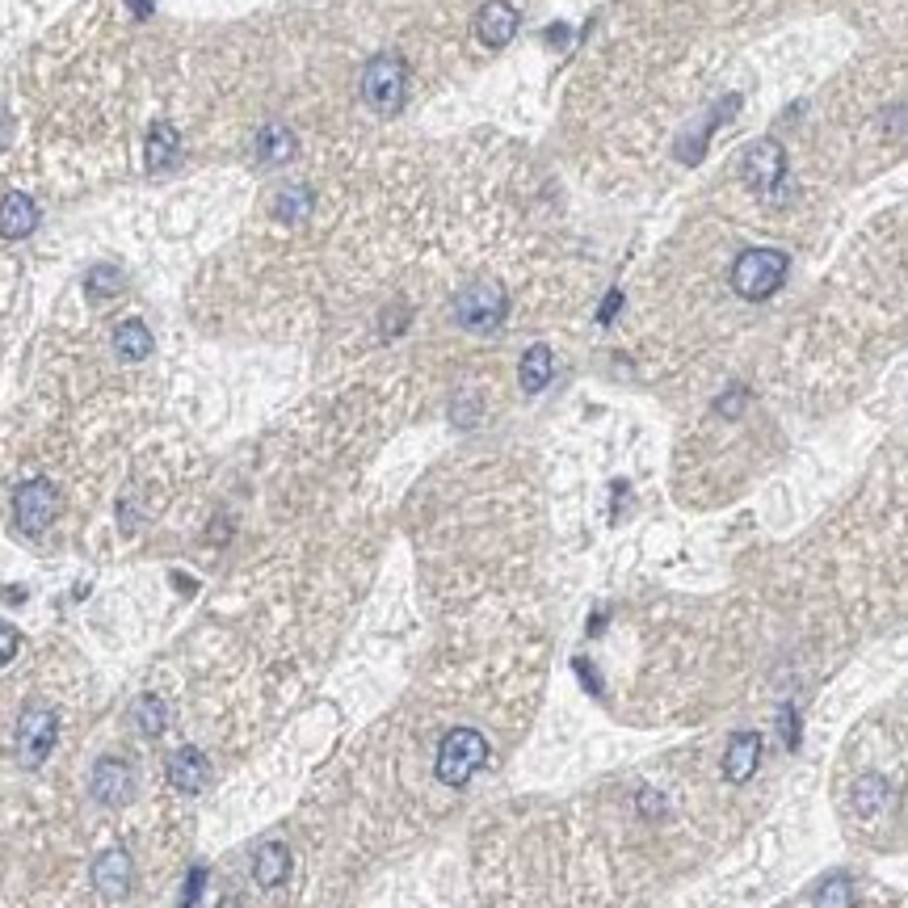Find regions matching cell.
I'll return each mask as SVG.
<instances>
[{
  "instance_id": "1",
  "label": "cell",
  "mask_w": 908,
  "mask_h": 908,
  "mask_svg": "<svg viewBox=\"0 0 908 908\" xmlns=\"http://www.w3.org/2000/svg\"><path fill=\"white\" fill-rule=\"evenodd\" d=\"M786 253L779 249H744V253L732 261V291L749 303H761L779 291L786 282Z\"/></svg>"
},
{
  "instance_id": "2",
  "label": "cell",
  "mask_w": 908,
  "mask_h": 908,
  "mask_svg": "<svg viewBox=\"0 0 908 908\" xmlns=\"http://www.w3.org/2000/svg\"><path fill=\"white\" fill-rule=\"evenodd\" d=\"M404 93H408V64H404L396 51H383L375 55L366 72H362V102L375 109V114H400Z\"/></svg>"
},
{
  "instance_id": "3",
  "label": "cell",
  "mask_w": 908,
  "mask_h": 908,
  "mask_svg": "<svg viewBox=\"0 0 908 908\" xmlns=\"http://www.w3.org/2000/svg\"><path fill=\"white\" fill-rule=\"evenodd\" d=\"M488 761V740L476 732V728H450L438 744V779L446 786H463L480 765Z\"/></svg>"
},
{
  "instance_id": "4",
  "label": "cell",
  "mask_w": 908,
  "mask_h": 908,
  "mask_svg": "<svg viewBox=\"0 0 908 908\" xmlns=\"http://www.w3.org/2000/svg\"><path fill=\"white\" fill-rule=\"evenodd\" d=\"M505 307H509L505 291H501L497 282L480 278V282H471V286L459 291V299H455V320H459L463 328H471V333H492V328H501Z\"/></svg>"
},
{
  "instance_id": "5",
  "label": "cell",
  "mask_w": 908,
  "mask_h": 908,
  "mask_svg": "<svg viewBox=\"0 0 908 908\" xmlns=\"http://www.w3.org/2000/svg\"><path fill=\"white\" fill-rule=\"evenodd\" d=\"M55 513H60V492H55L51 480L34 476V480L18 484V492H13V522H18L22 534H30V539L46 534L51 522H55Z\"/></svg>"
},
{
  "instance_id": "6",
  "label": "cell",
  "mask_w": 908,
  "mask_h": 908,
  "mask_svg": "<svg viewBox=\"0 0 908 908\" xmlns=\"http://www.w3.org/2000/svg\"><path fill=\"white\" fill-rule=\"evenodd\" d=\"M744 181H749L765 202H774V194L786 190V152H782L779 139L749 144V152H744Z\"/></svg>"
},
{
  "instance_id": "7",
  "label": "cell",
  "mask_w": 908,
  "mask_h": 908,
  "mask_svg": "<svg viewBox=\"0 0 908 908\" xmlns=\"http://www.w3.org/2000/svg\"><path fill=\"white\" fill-rule=\"evenodd\" d=\"M55 737H60L55 711L43 707V702L25 707L22 719H18V753H22L25 765H43L51 758V749H55Z\"/></svg>"
},
{
  "instance_id": "8",
  "label": "cell",
  "mask_w": 908,
  "mask_h": 908,
  "mask_svg": "<svg viewBox=\"0 0 908 908\" xmlns=\"http://www.w3.org/2000/svg\"><path fill=\"white\" fill-rule=\"evenodd\" d=\"M93 800L106 803V807H123L135 795V782H131V765L118 758H102L93 765V782H88Z\"/></svg>"
},
{
  "instance_id": "9",
  "label": "cell",
  "mask_w": 908,
  "mask_h": 908,
  "mask_svg": "<svg viewBox=\"0 0 908 908\" xmlns=\"http://www.w3.org/2000/svg\"><path fill=\"white\" fill-rule=\"evenodd\" d=\"M518 25H522V18H518V9L509 0H488L484 9L476 13V39L484 46H505L518 34Z\"/></svg>"
},
{
  "instance_id": "10",
  "label": "cell",
  "mask_w": 908,
  "mask_h": 908,
  "mask_svg": "<svg viewBox=\"0 0 908 908\" xmlns=\"http://www.w3.org/2000/svg\"><path fill=\"white\" fill-rule=\"evenodd\" d=\"M169 782L181 791V795H198V791L211 782V761H207V753L194 749V744L177 749V753L169 758Z\"/></svg>"
},
{
  "instance_id": "11",
  "label": "cell",
  "mask_w": 908,
  "mask_h": 908,
  "mask_svg": "<svg viewBox=\"0 0 908 908\" xmlns=\"http://www.w3.org/2000/svg\"><path fill=\"white\" fill-rule=\"evenodd\" d=\"M131 879H135V866H131L127 849H106V854L93 863V884H97V891L109 896V900H123L131 891Z\"/></svg>"
},
{
  "instance_id": "12",
  "label": "cell",
  "mask_w": 908,
  "mask_h": 908,
  "mask_svg": "<svg viewBox=\"0 0 908 908\" xmlns=\"http://www.w3.org/2000/svg\"><path fill=\"white\" fill-rule=\"evenodd\" d=\"M737 106H740V97L732 93V97H728V102H719V106L711 109L702 123H695V127L686 131V135L677 139V148H674L677 160H681V165H698V160H702V148H707V139H711V131H716V123H723L728 114H737Z\"/></svg>"
},
{
  "instance_id": "13",
  "label": "cell",
  "mask_w": 908,
  "mask_h": 908,
  "mask_svg": "<svg viewBox=\"0 0 908 908\" xmlns=\"http://www.w3.org/2000/svg\"><path fill=\"white\" fill-rule=\"evenodd\" d=\"M761 765V737L758 732H737L728 740V753H723V779L744 782L753 779Z\"/></svg>"
},
{
  "instance_id": "14",
  "label": "cell",
  "mask_w": 908,
  "mask_h": 908,
  "mask_svg": "<svg viewBox=\"0 0 908 908\" xmlns=\"http://www.w3.org/2000/svg\"><path fill=\"white\" fill-rule=\"evenodd\" d=\"M39 228V202L30 194H4L0 202V236L4 240H25Z\"/></svg>"
},
{
  "instance_id": "15",
  "label": "cell",
  "mask_w": 908,
  "mask_h": 908,
  "mask_svg": "<svg viewBox=\"0 0 908 908\" xmlns=\"http://www.w3.org/2000/svg\"><path fill=\"white\" fill-rule=\"evenodd\" d=\"M253 879L261 887H278L291 879V849L282 842H265L253 854Z\"/></svg>"
},
{
  "instance_id": "16",
  "label": "cell",
  "mask_w": 908,
  "mask_h": 908,
  "mask_svg": "<svg viewBox=\"0 0 908 908\" xmlns=\"http://www.w3.org/2000/svg\"><path fill=\"white\" fill-rule=\"evenodd\" d=\"M551 375H555V358H551V349L547 345H530L526 354H522V366H518L522 392H526V396H539V392L551 383Z\"/></svg>"
},
{
  "instance_id": "17",
  "label": "cell",
  "mask_w": 908,
  "mask_h": 908,
  "mask_svg": "<svg viewBox=\"0 0 908 908\" xmlns=\"http://www.w3.org/2000/svg\"><path fill=\"white\" fill-rule=\"evenodd\" d=\"M253 156L261 160V165H286V160L295 156V135H291L286 127H278V123H270V127L257 131Z\"/></svg>"
},
{
  "instance_id": "18",
  "label": "cell",
  "mask_w": 908,
  "mask_h": 908,
  "mask_svg": "<svg viewBox=\"0 0 908 908\" xmlns=\"http://www.w3.org/2000/svg\"><path fill=\"white\" fill-rule=\"evenodd\" d=\"M152 328L144 324V320H123L118 328H114V354L123 362H144L152 354Z\"/></svg>"
},
{
  "instance_id": "19",
  "label": "cell",
  "mask_w": 908,
  "mask_h": 908,
  "mask_svg": "<svg viewBox=\"0 0 908 908\" xmlns=\"http://www.w3.org/2000/svg\"><path fill=\"white\" fill-rule=\"evenodd\" d=\"M181 152V139H177V127L169 123H156L148 135V169H169Z\"/></svg>"
},
{
  "instance_id": "20",
  "label": "cell",
  "mask_w": 908,
  "mask_h": 908,
  "mask_svg": "<svg viewBox=\"0 0 908 908\" xmlns=\"http://www.w3.org/2000/svg\"><path fill=\"white\" fill-rule=\"evenodd\" d=\"M312 207H316V198H312V190H307V186H291V190L278 194L274 215L282 219V223H307V215H312Z\"/></svg>"
},
{
  "instance_id": "21",
  "label": "cell",
  "mask_w": 908,
  "mask_h": 908,
  "mask_svg": "<svg viewBox=\"0 0 908 908\" xmlns=\"http://www.w3.org/2000/svg\"><path fill=\"white\" fill-rule=\"evenodd\" d=\"M135 723H139V732H144V737H160V732L169 728V711H165V702H160L156 695L135 698Z\"/></svg>"
},
{
  "instance_id": "22",
  "label": "cell",
  "mask_w": 908,
  "mask_h": 908,
  "mask_svg": "<svg viewBox=\"0 0 908 908\" xmlns=\"http://www.w3.org/2000/svg\"><path fill=\"white\" fill-rule=\"evenodd\" d=\"M123 286H127V278H123L118 265H93V270L85 274V291L93 299H114Z\"/></svg>"
},
{
  "instance_id": "23",
  "label": "cell",
  "mask_w": 908,
  "mask_h": 908,
  "mask_svg": "<svg viewBox=\"0 0 908 908\" xmlns=\"http://www.w3.org/2000/svg\"><path fill=\"white\" fill-rule=\"evenodd\" d=\"M816 908H854V884L845 875H828L816 887Z\"/></svg>"
},
{
  "instance_id": "24",
  "label": "cell",
  "mask_w": 908,
  "mask_h": 908,
  "mask_svg": "<svg viewBox=\"0 0 908 908\" xmlns=\"http://www.w3.org/2000/svg\"><path fill=\"white\" fill-rule=\"evenodd\" d=\"M18 648H22V635H18V627L0 618V665H9V660L18 656Z\"/></svg>"
},
{
  "instance_id": "25",
  "label": "cell",
  "mask_w": 908,
  "mask_h": 908,
  "mask_svg": "<svg viewBox=\"0 0 908 908\" xmlns=\"http://www.w3.org/2000/svg\"><path fill=\"white\" fill-rule=\"evenodd\" d=\"M779 719H782V740H786V749H800V711H795V707H782Z\"/></svg>"
},
{
  "instance_id": "26",
  "label": "cell",
  "mask_w": 908,
  "mask_h": 908,
  "mask_svg": "<svg viewBox=\"0 0 908 908\" xmlns=\"http://www.w3.org/2000/svg\"><path fill=\"white\" fill-rule=\"evenodd\" d=\"M744 400H749V392H744V387H732V392H723V396H719V417H737L740 408H744Z\"/></svg>"
},
{
  "instance_id": "27",
  "label": "cell",
  "mask_w": 908,
  "mask_h": 908,
  "mask_svg": "<svg viewBox=\"0 0 908 908\" xmlns=\"http://www.w3.org/2000/svg\"><path fill=\"white\" fill-rule=\"evenodd\" d=\"M202 884H207V866H194L190 879H186V891H181V908H190L202 896Z\"/></svg>"
},
{
  "instance_id": "28",
  "label": "cell",
  "mask_w": 908,
  "mask_h": 908,
  "mask_svg": "<svg viewBox=\"0 0 908 908\" xmlns=\"http://www.w3.org/2000/svg\"><path fill=\"white\" fill-rule=\"evenodd\" d=\"M572 669L581 674V681H585V690H589V695H602V681H597V674H593V665L585 660V656H576V660H572Z\"/></svg>"
},
{
  "instance_id": "29",
  "label": "cell",
  "mask_w": 908,
  "mask_h": 908,
  "mask_svg": "<svg viewBox=\"0 0 908 908\" xmlns=\"http://www.w3.org/2000/svg\"><path fill=\"white\" fill-rule=\"evenodd\" d=\"M618 307H623V295H618V291H610V295H606V303H602V312H597V320H602V324H610V320L618 316Z\"/></svg>"
},
{
  "instance_id": "30",
  "label": "cell",
  "mask_w": 908,
  "mask_h": 908,
  "mask_svg": "<svg viewBox=\"0 0 908 908\" xmlns=\"http://www.w3.org/2000/svg\"><path fill=\"white\" fill-rule=\"evenodd\" d=\"M131 9H135L139 18H148V13H152V0H131Z\"/></svg>"
}]
</instances>
